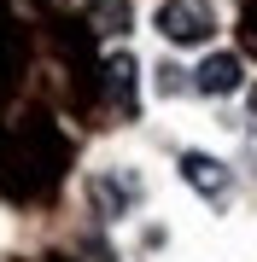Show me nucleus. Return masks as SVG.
<instances>
[{
    "mask_svg": "<svg viewBox=\"0 0 257 262\" xmlns=\"http://www.w3.org/2000/svg\"><path fill=\"white\" fill-rule=\"evenodd\" d=\"M246 82V64H240L234 53H210L199 70H193V88L199 94H210V99H222V94H234V88Z\"/></svg>",
    "mask_w": 257,
    "mask_h": 262,
    "instance_id": "7ed1b4c3",
    "label": "nucleus"
},
{
    "mask_svg": "<svg viewBox=\"0 0 257 262\" xmlns=\"http://www.w3.org/2000/svg\"><path fill=\"white\" fill-rule=\"evenodd\" d=\"M88 18H94L105 35H129L134 12H129V0H88Z\"/></svg>",
    "mask_w": 257,
    "mask_h": 262,
    "instance_id": "20e7f679",
    "label": "nucleus"
},
{
    "mask_svg": "<svg viewBox=\"0 0 257 262\" xmlns=\"http://www.w3.org/2000/svg\"><path fill=\"white\" fill-rule=\"evenodd\" d=\"M181 181H187L193 192H205V198H228V187H234L228 163L210 158V151H187V158H181Z\"/></svg>",
    "mask_w": 257,
    "mask_h": 262,
    "instance_id": "f03ea898",
    "label": "nucleus"
},
{
    "mask_svg": "<svg viewBox=\"0 0 257 262\" xmlns=\"http://www.w3.org/2000/svg\"><path fill=\"white\" fill-rule=\"evenodd\" d=\"M105 82H111V94L129 105V94H134V58H129V53H111V64H105Z\"/></svg>",
    "mask_w": 257,
    "mask_h": 262,
    "instance_id": "39448f33",
    "label": "nucleus"
},
{
    "mask_svg": "<svg viewBox=\"0 0 257 262\" xmlns=\"http://www.w3.org/2000/svg\"><path fill=\"white\" fill-rule=\"evenodd\" d=\"M251 117H257V88H251Z\"/></svg>",
    "mask_w": 257,
    "mask_h": 262,
    "instance_id": "6e6552de",
    "label": "nucleus"
},
{
    "mask_svg": "<svg viewBox=\"0 0 257 262\" xmlns=\"http://www.w3.org/2000/svg\"><path fill=\"white\" fill-rule=\"evenodd\" d=\"M158 94H181V70H175V64L158 70Z\"/></svg>",
    "mask_w": 257,
    "mask_h": 262,
    "instance_id": "0eeeda50",
    "label": "nucleus"
},
{
    "mask_svg": "<svg viewBox=\"0 0 257 262\" xmlns=\"http://www.w3.org/2000/svg\"><path fill=\"white\" fill-rule=\"evenodd\" d=\"M134 192H141V181H134V175H123V187H117V181H94V198H100V204L111 210V215L123 210V204H129Z\"/></svg>",
    "mask_w": 257,
    "mask_h": 262,
    "instance_id": "423d86ee",
    "label": "nucleus"
},
{
    "mask_svg": "<svg viewBox=\"0 0 257 262\" xmlns=\"http://www.w3.org/2000/svg\"><path fill=\"white\" fill-rule=\"evenodd\" d=\"M158 35L170 41V47H205L210 35H216V12L205 6V0H164L152 12Z\"/></svg>",
    "mask_w": 257,
    "mask_h": 262,
    "instance_id": "f257e3e1",
    "label": "nucleus"
}]
</instances>
